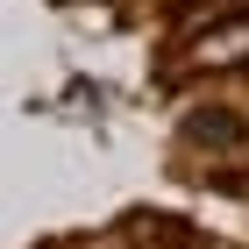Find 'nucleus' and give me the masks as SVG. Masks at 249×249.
Segmentation results:
<instances>
[{"label":"nucleus","mask_w":249,"mask_h":249,"mask_svg":"<svg viewBox=\"0 0 249 249\" xmlns=\"http://www.w3.org/2000/svg\"><path fill=\"white\" fill-rule=\"evenodd\" d=\"M249 50V21H228V29H207L192 43V64H235Z\"/></svg>","instance_id":"1"}]
</instances>
